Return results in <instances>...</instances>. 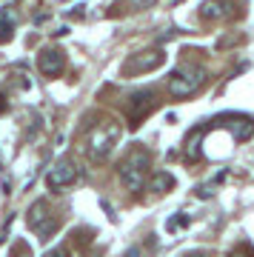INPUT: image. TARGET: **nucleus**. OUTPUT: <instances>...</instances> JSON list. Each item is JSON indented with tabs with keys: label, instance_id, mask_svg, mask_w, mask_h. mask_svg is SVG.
<instances>
[{
	"label": "nucleus",
	"instance_id": "f257e3e1",
	"mask_svg": "<svg viewBox=\"0 0 254 257\" xmlns=\"http://www.w3.org/2000/svg\"><path fill=\"white\" fill-rule=\"evenodd\" d=\"M149 172H152V152L143 146H132L117 166L120 183L126 186L129 192H140L149 180Z\"/></svg>",
	"mask_w": 254,
	"mask_h": 257
},
{
	"label": "nucleus",
	"instance_id": "f03ea898",
	"mask_svg": "<svg viewBox=\"0 0 254 257\" xmlns=\"http://www.w3.org/2000/svg\"><path fill=\"white\" fill-rule=\"evenodd\" d=\"M120 140V123L117 120H103L86 135V155L91 163H103L109 160V155L114 152Z\"/></svg>",
	"mask_w": 254,
	"mask_h": 257
},
{
	"label": "nucleus",
	"instance_id": "7ed1b4c3",
	"mask_svg": "<svg viewBox=\"0 0 254 257\" xmlns=\"http://www.w3.org/2000/svg\"><path fill=\"white\" fill-rule=\"evenodd\" d=\"M203 83H206V69H203V66L200 63H183L169 74L166 89H169L172 97L186 100V97H194V94L203 89Z\"/></svg>",
	"mask_w": 254,
	"mask_h": 257
},
{
	"label": "nucleus",
	"instance_id": "20e7f679",
	"mask_svg": "<svg viewBox=\"0 0 254 257\" xmlns=\"http://www.w3.org/2000/svg\"><path fill=\"white\" fill-rule=\"evenodd\" d=\"M157 92L155 89H140V92H132L126 100V120L129 128H137L152 111L157 109Z\"/></svg>",
	"mask_w": 254,
	"mask_h": 257
},
{
	"label": "nucleus",
	"instance_id": "39448f33",
	"mask_svg": "<svg viewBox=\"0 0 254 257\" xmlns=\"http://www.w3.org/2000/svg\"><path fill=\"white\" fill-rule=\"evenodd\" d=\"M26 223H29V229L35 231L43 243L52 237L57 229H60V220H57V217H52V209H49V203H46V200H35L32 206H29Z\"/></svg>",
	"mask_w": 254,
	"mask_h": 257
},
{
	"label": "nucleus",
	"instance_id": "423d86ee",
	"mask_svg": "<svg viewBox=\"0 0 254 257\" xmlns=\"http://www.w3.org/2000/svg\"><path fill=\"white\" fill-rule=\"evenodd\" d=\"M166 63V52L160 49H152V52H137L120 66V74L123 77H137V74H146V72H155Z\"/></svg>",
	"mask_w": 254,
	"mask_h": 257
},
{
	"label": "nucleus",
	"instance_id": "0eeeda50",
	"mask_svg": "<svg viewBox=\"0 0 254 257\" xmlns=\"http://www.w3.org/2000/svg\"><path fill=\"white\" fill-rule=\"evenodd\" d=\"M77 177H80V166L74 163L72 157H60V160L49 169L46 186H49V192H63L66 186H72Z\"/></svg>",
	"mask_w": 254,
	"mask_h": 257
},
{
	"label": "nucleus",
	"instance_id": "6e6552de",
	"mask_svg": "<svg viewBox=\"0 0 254 257\" xmlns=\"http://www.w3.org/2000/svg\"><path fill=\"white\" fill-rule=\"evenodd\" d=\"M37 69H40V74H46V77H57V74H63V69H66L63 49L46 46L43 52L37 55Z\"/></svg>",
	"mask_w": 254,
	"mask_h": 257
},
{
	"label": "nucleus",
	"instance_id": "1a4fd4ad",
	"mask_svg": "<svg viewBox=\"0 0 254 257\" xmlns=\"http://www.w3.org/2000/svg\"><path fill=\"white\" fill-rule=\"evenodd\" d=\"M234 3H228V0H206L203 3V9H200V15L206 20H223V18H231L234 15Z\"/></svg>",
	"mask_w": 254,
	"mask_h": 257
},
{
	"label": "nucleus",
	"instance_id": "9d476101",
	"mask_svg": "<svg viewBox=\"0 0 254 257\" xmlns=\"http://www.w3.org/2000/svg\"><path fill=\"white\" fill-rule=\"evenodd\" d=\"M177 186V180H174L172 172H157V175H152V180H149V189L155 194H169Z\"/></svg>",
	"mask_w": 254,
	"mask_h": 257
},
{
	"label": "nucleus",
	"instance_id": "9b49d317",
	"mask_svg": "<svg viewBox=\"0 0 254 257\" xmlns=\"http://www.w3.org/2000/svg\"><path fill=\"white\" fill-rule=\"evenodd\" d=\"M203 132H206V128L197 126V128H191L189 138H186V160H189V163H197L200 160V140H203Z\"/></svg>",
	"mask_w": 254,
	"mask_h": 257
},
{
	"label": "nucleus",
	"instance_id": "f8f14e48",
	"mask_svg": "<svg viewBox=\"0 0 254 257\" xmlns=\"http://www.w3.org/2000/svg\"><path fill=\"white\" fill-rule=\"evenodd\" d=\"M15 37V15L9 9H0V46Z\"/></svg>",
	"mask_w": 254,
	"mask_h": 257
},
{
	"label": "nucleus",
	"instance_id": "ddd939ff",
	"mask_svg": "<svg viewBox=\"0 0 254 257\" xmlns=\"http://www.w3.org/2000/svg\"><path fill=\"white\" fill-rule=\"evenodd\" d=\"M231 132H234V140H240V143H243V140H248L254 135V123H251V120H240V123H234V126H231Z\"/></svg>",
	"mask_w": 254,
	"mask_h": 257
},
{
	"label": "nucleus",
	"instance_id": "4468645a",
	"mask_svg": "<svg viewBox=\"0 0 254 257\" xmlns=\"http://www.w3.org/2000/svg\"><path fill=\"white\" fill-rule=\"evenodd\" d=\"M228 257H254V246L251 243H237V246L228 251Z\"/></svg>",
	"mask_w": 254,
	"mask_h": 257
},
{
	"label": "nucleus",
	"instance_id": "2eb2a0df",
	"mask_svg": "<svg viewBox=\"0 0 254 257\" xmlns=\"http://www.w3.org/2000/svg\"><path fill=\"white\" fill-rule=\"evenodd\" d=\"M12 257H32V248L20 240V243H15V248H12Z\"/></svg>",
	"mask_w": 254,
	"mask_h": 257
},
{
	"label": "nucleus",
	"instance_id": "dca6fc26",
	"mask_svg": "<svg viewBox=\"0 0 254 257\" xmlns=\"http://www.w3.org/2000/svg\"><path fill=\"white\" fill-rule=\"evenodd\" d=\"M43 257H72V251H69V246H55V248H49Z\"/></svg>",
	"mask_w": 254,
	"mask_h": 257
},
{
	"label": "nucleus",
	"instance_id": "f3484780",
	"mask_svg": "<svg viewBox=\"0 0 254 257\" xmlns=\"http://www.w3.org/2000/svg\"><path fill=\"white\" fill-rule=\"evenodd\" d=\"M186 223H189V217H186V214H183V217H174V220L169 223V231H174V229H180V226H186Z\"/></svg>",
	"mask_w": 254,
	"mask_h": 257
},
{
	"label": "nucleus",
	"instance_id": "a211bd4d",
	"mask_svg": "<svg viewBox=\"0 0 254 257\" xmlns=\"http://www.w3.org/2000/svg\"><path fill=\"white\" fill-rule=\"evenodd\" d=\"M83 9H86V6H74V9L69 12V15H72V18H83Z\"/></svg>",
	"mask_w": 254,
	"mask_h": 257
},
{
	"label": "nucleus",
	"instance_id": "6ab92c4d",
	"mask_svg": "<svg viewBox=\"0 0 254 257\" xmlns=\"http://www.w3.org/2000/svg\"><path fill=\"white\" fill-rule=\"evenodd\" d=\"M126 257H140V248H137V246H135V248H129Z\"/></svg>",
	"mask_w": 254,
	"mask_h": 257
},
{
	"label": "nucleus",
	"instance_id": "aec40b11",
	"mask_svg": "<svg viewBox=\"0 0 254 257\" xmlns=\"http://www.w3.org/2000/svg\"><path fill=\"white\" fill-rule=\"evenodd\" d=\"M183 257H206V251H186Z\"/></svg>",
	"mask_w": 254,
	"mask_h": 257
},
{
	"label": "nucleus",
	"instance_id": "412c9836",
	"mask_svg": "<svg viewBox=\"0 0 254 257\" xmlns=\"http://www.w3.org/2000/svg\"><path fill=\"white\" fill-rule=\"evenodd\" d=\"M3 109H9V100H6V97L0 94V111H3Z\"/></svg>",
	"mask_w": 254,
	"mask_h": 257
},
{
	"label": "nucleus",
	"instance_id": "4be33fe9",
	"mask_svg": "<svg viewBox=\"0 0 254 257\" xmlns=\"http://www.w3.org/2000/svg\"><path fill=\"white\" fill-rule=\"evenodd\" d=\"M137 6H152V3H157V0H135Z\"/></svg>",
	"mask_w": 254,
	"mask_h": 257
}]
</instances>
